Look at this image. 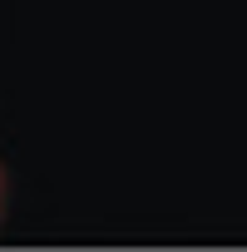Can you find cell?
I'll use <instances>...</instances> for the list:
<instances>
[{
  "instance_id": "6da1fadb",
  "label": "cell",
  "mask_w": 247,
  "mask_h": 252,
  "mask_svg": "<svg viewBox=\"0 0 247 252\" xmlns=\"http://www.w3.org/2000/svg\"><path fill=\"white\" fill-rule=\"evenodd\" d=\"M10 188H15L10 183V168L0 163V227H5V218H10Z\"/></svg>"
}]
</instances>
